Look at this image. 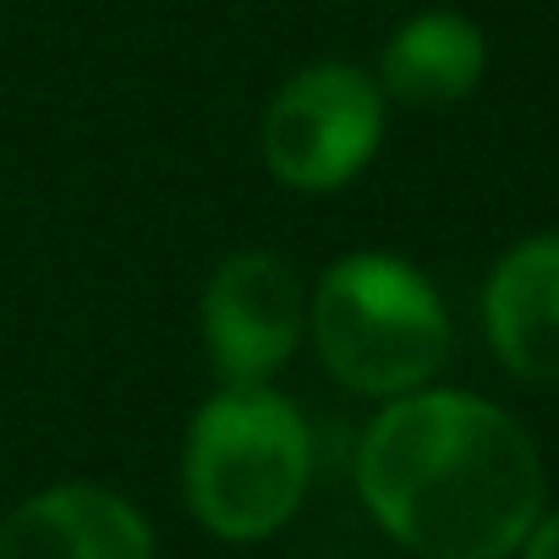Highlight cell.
Returning <instances> with one entry per match:
<instances>
[{
  "mask_svg": "<svg viewBox=\"0 0 559 559\" xmlns=\"http://www.w3.org/2000/svg\"><path fill=\"white\" fill-rule=\"evenodd\" d=\"M390 99L357 61H313L280 83L258 116L263 170L302 198L352 187L384 148Z\"/></svg>",
  "mask_w": 559,
  "mask_h": 559,
  "instance_id": "277c9868",
  "label": "cell"
},
{
  "mask_svg": "<svg viewBox=\"0 0 559 559\" xmlns=\"http://www.w3.org/2000/svg\"><path fill=\"white\" fill-rule=\"evenodd\" d=\"M483 341L493 362L532 390H559V230L504 247L477 297Z\"/></svg>",
  "mask_w": 559,
  "mask_h": 559,
  "instance_id": "8992f818",
  "label": "cell"
},
{
  "mask_svg": "<svg viewBox=\"0 0 559 559\" xmlns=\"http://www.w3.org/2000/svg\"><path fill=\"white\" fill-rule=\"evenodd\" d=\"M198 341L209 373L225 390L274 384L308 341L302 274L269 247H241L219 258L198 297Z\"/></svg>",
  "mask_w": 559,
  "mask_h": 559,
  "instance_id": "5b68a950",
  "label": "cell"
},
{
  "mask_svg": "<svg viewBox=\"0 0 559 559\" xmlns=\"http://www.w3.org/2000/svg\"><path fill=\"white\" fill-rule=\"evenodd\" d=\"M373 78L390 105H412V110L461 105L488 78V34L450 7L417 12L384 39Z\"/></svg>",
  "mask_w": 559,
  "mask_h": 559,
  "instance_id": "ba28073f",
  "label": "cell"
},
{
  "mask_svg": "<svg viewBox=\"0 0 559 559\" xmlns=\"http://www.w3.org/2000/svg\"><path fill=\"white\" fill-rule=\"evenodd\" d=\"M352 477L373 526L417 559H515L548 510V472L526 423L455 384L379 401Z\"/></svg>",
  "mask_w": 559,
  "mask_h": 559,
  "instance_id": "6da1fadb",
  "label": "cell"
},
{
  "mask_svg": "<svg viewBox=\"0 0 559 559\" xmlns=\"http://www.w3.org/2000/svg\"><path fill=\"white\" fill-rule=\"evenodd\" d=\"M515 559H559V504L537 515V526L526 532V543L515 548Z\"/></svg>",
  "mask_w": 559,
  "mask_h": 559,
  "instance_id": "9c48e42d",
  "label": "cell"
},
{
  "mask_svg": "<svg viewBox=\"0 0 559 559\" xmlns=\"http://www.w3.org/2000/svg\"><path fill=\"white\" fill-rule=\"evenodd\" d=\"M308 346L346 395L395 401L439 384L455 352V319L412 258L357 247L308 286Z\"/></svg>",
  "mask_w": 559,
  "mask_h": 559,
  "instance_id": "7a4b0ae2",
  "label": "cell"
},
{
  "mask_svg": "<svg viewBox=\"0 0 559 559\" xmlns=\"http://www.w3.org/2000/svg\"><path fill=\"white\" fill-rule=\"evenodd\" d=\"M313 488V428L274 384L214 390L181 439V493L219 543H263Z\"/></svg>",
  "mask_w": 559,
  "mask_h": 559,
  "instance_id": "3957f363",
  "label": "cell"
},
{
  "mask_svg": "<svg viewBox=\"0 0 559 559\" xmlns=\"http://www.w3.org/2000/svg\"><path fill=\"white\" fill-rule=\"evenodd\" d=\"M0 559H154V526L105 483H56L0 515Z\"/></svg>",
  "mask_w": 559,
  "mask_h": 559,
  "instance_id": "52a82bcc",
  "label": "cell"
}]
</instances>
